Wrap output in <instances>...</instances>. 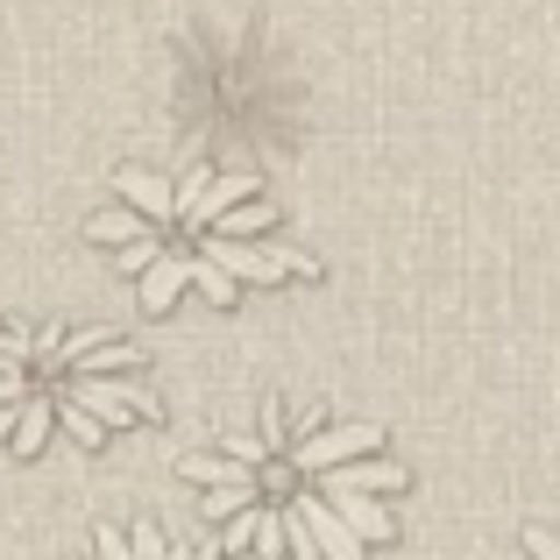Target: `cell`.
Here are the masks:
<instances>
[{"instance_id": "cell-4", "label": "cell", "mask_w": 560, "mask_h": 560, "mask_svg": "<svg viewBox=\"0 0 560 560\" xmlns=\"http://www.w3.org/2000/svg\"><path fill=\"white\" fill-rule=\"evenodd\" d=\"M128 547H136V560H228L220 547H178V539H164L150 518L128 525Z\"/></svg>"}, {"instance_id": "cell-6", "label": "cell", "mask_w": 560, "mask_h": 560, "mask_svg": "<svg viewBox=\"0 0 560 560\" xmlns=\"http://www.w3.org/2000/svg\"><path fill=\"white\" fill-rule=\"evenodd\" d=\"M8 405L14 411L28 405V370H8V376H0V411H8Z\"/></svg>"}, {"instance_id": "cell-2", "label": "cell", "mask_w": 560, "mask_h": 560, "mask_svg": "<svg viewBox=\"0 0 560 560\" xmlns=\"http://www.w3.org/2000/svg\"><path fill=\"white\" fill-rule=\"evenodd\" d=\"M85 242L114 248V270L136 277L142 313H171L185 291L234 305L248 284H299L313 277L305 248L277 242V206L256 171H114V206L85 220Z\"/></svg>"}, {"instance_id": "cell-3", "label": "cell", "mask_w": 560, "mask_h": 560, "mask_svg": "<svg viewBox=\"0 0 560 560\" xmlns=\"http://www.w3.org/2000/svg\"><path fill=\"white\" fill-rule=\"evenodd\" d=\"M50 433H57V405H50V397H28V405H22V419H14V440H8V447L28 462V454H43V447H50Z\"/></svg>"}, {"instance_id": "cell-7", "label": "cell", "mask_w": 560, "mask_h": 560, "mask_svg": "<svg viewBox=\"0 0 560 560\" xmlns=\"http://www.w3.org/2000/svg\"><path fill=\"white\" fill-rule=\"evenodd\" d=\"M14 419H22V411H14V405L0 411V447H8V440H14Z\"/></svg>"}, {"instance_id": "cell-5", "label": "cell", "mask_w": 560, "mask_h": 560, "mask_svg": "<svg viewBox=\"0 0 560 560\" xmlns=\"http://www.w3.org/2000/svg\"><path fill=\"white\" fill-rule=\"evenodd\" d=\"M525 560H560V525H525Z\"/></svg>"}, {"instance_id": "cell-1", "label": "cell", "mask_w": 560, "mask_h": 560, "mask_svg": "<svg viewBox=\"0 0 560 560\" xmlns=\"http://www.w3.org/2000/svg\"><path fill=\"white\" fill-rule=\"evenodd\" d=\"M178 476L199 482V511L220 553L262 560H376L397 539L405 462L370 419L299 411L262 397L256 425L220 447L178 454Z\"/></svg>"}]
</instances>
